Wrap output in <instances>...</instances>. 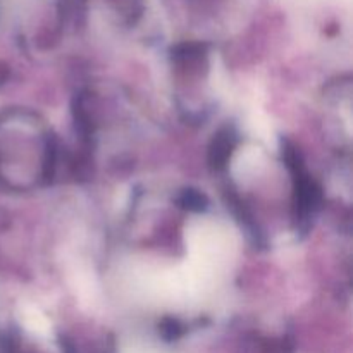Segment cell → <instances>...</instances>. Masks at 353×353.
I'll use <instances>...</instances> for the list:
<instances>
[{
	"instance_id": "cell-1",
	"label": "cell",
	"mask_w": 353,
	"mask_h": 353,
	"mask_svg": "<svg viewBox=\"0 0 353 353\" xmlns=\"http://www.w3.org/2000/svg\"><path fill=\"white\" fill-rule=\"evenodd\" d=\"M262 164V152L259 148L248 147L241 148L233 162V174L238 179H248L257 172L259 165Z\"/></svg>"
},
{
	"instance_id": "cell-2",
	"label": "cell",
	"mask_w": 353,
	"mask_h": 353,
	"mask_svg": "<svg viewBox=\"0 0 353 353\" xmlns=\"http://www.w3.org/2000/svg\"><path fill=\"white\" fill-rule=\"evenodd\" d=\"M21 319L23 324L34 334H48L50 331V323L47 321V317L41 314V310L34 305H24L23 314H21Z\"/></svg>"
}]
</instances>
